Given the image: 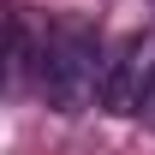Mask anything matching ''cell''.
Instances as JSON below:
<instances>
[{
    "mask_svg": "<svg viewBox=\"0 0 155 155\" xmlns=\"http://www.w3.org/2000/svg\"><path fill=\"white\" fill-rule=\"evenodd\" d=\"M149 90H155V30H131V36L107 54L101 107H107V114H143Z\"/></svg>",
    "mask_w": 155,
    "mask_h": 155,
    "instance_id": "2",
    "label": "cell"
},
{
    "mask_svg": "<svg viewBox=\"0 0 155 155\" xmlns=\"http://www.w3.org/2000/svg\"><path fill=\"white\" fill-rule=\"evenodd\" d=\"M42 96L54 101L60 114H84L90 101H101V78H107V54L90 18H60L42 42Z\"/></svg>",
    "mask_w": 155,
    "mask_h": 155,
    "instance_id": "1",
    "label": "cell"
},
{
    "mask_svg": "<svg viewBox=\"0 0 155 155\" xmlns=\"http://www.w3.org/2000/svg\"><path fill=\"white\" fill-rule=\"evenodd\" d=\"M143 119H149V125H155V90H149V101H143Z\"/></svg>",
    "mask_w": 155,
    "mask_h": 155,
    "instance_id": "3",
    "label": "cell"
}]
</instances>
